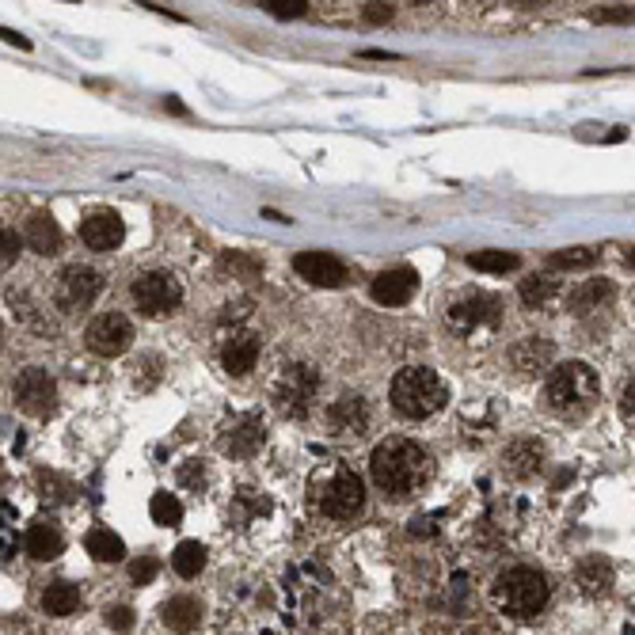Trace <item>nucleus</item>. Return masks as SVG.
<instances>
[{
	"label": "nucleus",
	"mask_w": 635,
	"mask_h": 635,
	"mask_svg": "<svg viewBox=\"0 0 635 635\" xmlns=\"http://www.w3.org/2000/svg\"><path fill=\"white\" fill-rule=\"evenodd\" d=\"M293 270L305 278L308 286H324V289H339L347 286V263L339 259V255H331V251H301L297 259H293Z\"/></svg>",
	"instance_id": "nucleus-12"
},
{
	"label": "nucleus",
	"mask_w": 635,
	"mask_h": 635,
	"mask_svg": "<svg viewBox=\"0 0 635 635\" xmlns=\"http://www.w3.org/2000/svg\"><path fill=\"white\" fill-rule=\"evenodd\" d=\"M0 343H4V328H0Z\"/></svg>",
	"instance_id": "nucleus-41"
},
{
	"label": "nucleus",
	"mask_w": 635,
	"mask_h": 635,
	"mask_svg": "<svg viewBox=\"0 0 635 635\" xmlns=\"http://www.w3.org/2000/svg\"><path fill=\"white\" fill-rule=\"evenodd\" d=\"M103 620H107V628H115V632H130V628H134V609L115 605V609L103 613Z\"/></svg>",
	"instance_id": "nucleus-34"
},
{
	"label": "nucleus",
	"mask_w": 635,
	"mask_h": 635,
	"mask_svg": "<svg viewBox=\"0 0 635 635\" xmlns=\"http://www.w3.org/2000/svg\"><path fill=\"white\" fill-rule=\"evenodd\" d=\"M263 8H267L270 16H278V20H297V16L308 12L305 0H263Z\"/></svg>",
	"instance_id": "nucleus-32"
},
{
	"label": "nucleus",
	"mask_w": 635,
	"mask_h": 635,
	"mask_svg": "<svg viewBox=\"0 0 635 635\" xmlns=\"http://www.w3.org/2000/svg\"><path fill=\"white\" fill-rule=\"evenodd\" d=\"M103 289V278H99L92 267H65L58 274V286H54V301H58L61 312H84L92 305Z\"/></svg>",
	"instance_id": "nucleus-10"
},
{
	"label": "nucleus",
	"mask_w": 635,
	"mask_h": 635,
	"mask_svg": "<svg viewBox=\"0 0 635 635\" xmlns=\"http://www.w3.org/2000/svg\"><path fill=\"white\" fill-rule=\"evenodd\" d=\"M225 267H229V270H248V274H259V263H255V259H244V255H225Z\"/></svg>",
	"instance_id": "nucleus-37"
},
{
	"label": "nucleus",
	"mask_w": 635,
	"mask_h": 635,
	"mask_svg": "<svg viewBox=\"0 0 635 635\" xmlns=\"http://www.w3.org/2000/svg\"><path fill=\"white\" fill-rule=\"evenodd\" d=\"M594 263H597L594 248H563L548 259V267L552 270H586V267H594Z\"/></svg>",
	"instance_id": "nucleus-31"
},
{
	"label": "nucleus",
	"mask_w": 635,
	"mask_h": 635,
	"mask_svg": "<svg viewBox=\"0 0 635 635\" xmlns=\"http://www.w3.org/2000/svg\"><path fill=\"white\" fill-rule=\"evenodd\" d=\"M122 236H126V225H122V217L111 210H99L80 221V240L92 251H115L118 244H122Z\"/></svg>",
	"instance_id": "nucleus-16"
},
{
	"label": "nucleus",
	"mask_w": 635,
	"mask_h": 635,
	"mask_svg": "<svg viewBox=\"0 0 635 635\" xmlns=\"http://www.w3.org/2000/svg\"><path fill=\"white\" fill-rule=\"evenodd\" d=\"M263 442H267L263 419H259V415H244L240 423H232V430L221 434L217 449H221L225 457H255V453L263 449Z\"/></svg>",
	"instance_id": "nucleus-14"
},
{
	"label": "nucleus",
	"mask_w": 635,
	"mask_h": 635,
	"mask_svg": "<svg viewBox=\"0 0 635 635\" xmlns=\"http://www.w3.org/2000/svg\"><path fill=\"white\" fill-rule=\"evenodd\" d=\"M168 111H175V115H187V107H183V103H179V99H168Z\"/></svg>",
	"instance_id": "nucleus-40"
},
{
	"label": "nucleus",
	"mask_w": 635,
	"mask_h": 635,
	"mask_svg": "<svg viewBox=\"0 0 635 635\" xmlns=\"http://www.w3.org/2000/svg\"><path fill=\"white\" fill-rule=\"evenodd\" d=\"M559 301V282H552L548 274H533L521 282V305L525 308H552Z\"/></svg>",
	"instance_id": "nucleus-25"
},
{
	"label": "nucleus",
	"mask_w": 635,
	"mask_h": 635,
	"mask_svg": "<svg viewBox=\"0 0 635 635\" xmlns=\"http://www.w3.org/2000/svg\"><path fill=\"white\" fill-rule=\"evenodd\" d=\"M23 548H27V556L39 559V563H50V559L61 556V548H65V537H61L58 525H46V521H39V525H31L27 529V537H23Z\"/></svg>",
	"instance_id": "nucleus-22"
},
{
	"label": "nucleus",
	"mask_w": 635,
	"mask_h": 635,
	"mask_svg": "<svg viewBox=\"0 0 635 635\" xmlns=\"http://www.w3.org/2000/svg\"><path fill=\"white\" fill-rule=\"evenodd\" d=\"M84 548H88V556L99 559V563H118V559H126V544L118 533L111 529H92L88 537H84Z\"/></svg>",
	"instance_id": "nucleus-26"
},
{
	"label": "nucleus",
	"mask_w": 635,
	"mask_h": 635,
	"mask_svg": "<svg viewBox=\"0 0 635 635\" xmlns=\"http://www.w3.org/2000/svg\"><path fill=\"white\" fill-rule=\"evenodd\" d=\"M632 400H635V388H632V377H628V385H624V392H620V415L632 423Z\"/></svg>",
	"instance_id": "nucleus-38"
},
{
	"label": "nucleus",
	"mask_w": 635,
	"mask_h": 635,
	"mask_svg": "<svg viewBox=\"0 0 635 635\" xmlns=\"http://www.w3.org/2000/svg\"><path fill=\"white\" fill-rule=\"evenodd\" d=\"M156 571H160V563H156L153 556L137 559L134 567H130V575H134V582H141V586H145V582H153V578H156Z\"/></svg>",
	"instance_id": "nucleus-35"
},
{
	"label": "nucleus",
	"mask_w": 635,
	"mask_h": 635,
	"mask_svg": "<svg viewBox=\"0 0 635 635\" xmlns=\"http://www.w3.org/2000/svg\"><path fill=\"white\" fill-rule=\"evenodd\" d=\"M396 16V8L392 4H366V20L369 23H388Z\"/></svg>",
	"instance_id": "nucleus-36"
},
{
	"label": "nucleus",
	"mask_w": 635,
	"mask_h": 635,
	"mask_svg": "<svg viewBox=\"0 0 635 635\" xmlns=\"http://www.w3.org/2000/svg\"><path fill=\"white\" fill-rule=\"evenodd\" d=\"M16 259H20V232L0 225V267H12Z\"/></svg>",
	"instance_id": "nucleus-33"
},
{
	"label": "nucleus",
	"mask_w": 635,
	"mask_h": 635,
	"mask_svg": "<svg viewBox=\"0 0 635 635\" xmlns=\"http://www.w3.org/2000/svg\"><path fill=\"white\" fill-rule=\"evenodd\" d=\"M328 426L335 438H362L369 430V404L358 392L339 396V400L328 407Z\"/></svg>",
	"instance_id": "nucleus-13"
},
{
	"label": "nucleus",
	"mask_w": 635,
	"mask_h": 635,
	"mask_svg": "<svg viewBox=\"0 0 635 635\" xmlns=\"http://www.w3.org/2000/svg\"><path fill=\"white\" fill-rule=\"evenodd\" d=\"M540 464H544V445H540L533 434H521V438H514V442L502 449V468H506L514 480L537 476Z\"/></svg>",
	"instance_id": "nucleus-17"
},
{
	"label": "nucleus",
	"mask_w": 635,
	"mask_h": 635,
	"mask_svg": "<svg viewBox=\"0 0 635 635\" xmlns=\"http://www.w3.org/2000/svg\"><path fill=\"white\" fill-rule=\"evenodd\" d=\"M316 506L335 521H350L366 506V483L358 480L350 468H335L316 483Z\"/></svg>",
	"instance_id": "nucleus-6"
},
{
	"label": "nucleus",
	"mask_w": 635,
	"mask_h": 635,
	"mask_svg": "<svg viewBox=\"0 0 635 635\" xmlns=\"http://www.w3.org/2000/svg\"><path fill=\"white\" fill-rule=\"evenodd\" d=\"M42 609L50 616H73L80 609V590L73 582H54V586H46Z\"/></svg>",
	"instance_id": "nucleus-27"
},
{
	"label": "nucleus",
	"mask_w": 635,
	"mask_h": 635,
	"mask_svg": "<svg viewBox=\"0 0 635 635\" xmlns=\"http://www.w3.org/2000/svg\"><path fill=\"white\" fill-rule=\"evenodd\" d=\"M164 624L172 628V632L187 635L194 632L198 624H202V616H206V609H202V601L198 597H172L168 605H164Z\"/></svg>",
	"instance_id": "nucleus-23"
},
{
	"label": "nucleus",
	"mask_w": 635,
	"mask_h": 635,
	"mask_svg": "<svg viewBox=\"0 0 635 635\" xmlns=\"http://www.w3.org/2000/svg\"><path fill=\"white\" fill-rule=\"evenodd\" d=\"M172 567L183 578L202 575V567H206V548H202L198 540H183V544H179V548L172 552Z\"/></svg>",
	"instance_id": "nucleus-28"
},
{
	"label": "nucleus",
	"mask_w": 635,
	"mask_h": 635,
	"mask_svg": "<svg viewBox=\"0 0 635 635\" xmlns=\"http://www.w3.org/2000/svg\"><path fill=\"white\" fill-rule=\"evenodd\" d=\"M369 472L388 499H407L430 480V453L411 438H385L369 457Z\"/></svg>",
	"instance_id": "nucleus-1"
},
{
	"label": "nucleus",
	"mask_w": 635,
	"mask_h": 635,
	"mask_svg": "<svg viewBox=\"0 0 635 635\" xmlns=\"http://www.w3.org/2000/svg\"><path fill=\"white\" fill-rule=\"evenodd\" d=\"M130 297H134L137 312H145V316H168V312H175L179 301H183V282L175 278L172 270H145V274L134 278Z\"/></svg>",
	"instance_id": "nucleus-8"
},
{
	"label": "nucleus",
	"mask_w": 635,
	"mask_h": 635,
	"mask_svg": "<svg viewBox=\"0 0 635 635\" xmlns=\"http://www.w3.org/2000/svg\"><path fill=\"white\" fill-rule=\"evenodd\" d=\"M597 400V373L586 362H567L559 366L548 385H544V404L552 415L563 419H582Z\"/></svg>",
	"instance_id": "nucleus-4"
},
{
	"label": "nucleus",
	"mask_w": 635,
	"mask_h": 635,
	"mask_svg": "<svg viewBox=\"0 0 635 635\" xmlns=\"http://www.w3.org/2000/svg\"><path fill=\"white\" fill-rule=\"evenodd\" d=\"M491 597L506 616L514 620H533V616L544 613L548 597H552V586L548 578L540 575L537 567H506L495 586H491Z\"/></svg>",
	"instance_id": "nucleus-3"
},
{
	"label": "nucleus",
	"mask_w": 635,
	"mask_h": 635,
	"mask_svg": "<svg viewBox=\"0 0 635 635\" xmlns=\"http://www.w3.org/2000/svg\"><path fill=\"white\" fill-rule=\"evenodd\" d=\"M388 400L396 407V415L404 419H430L438 407H445L449 400V388L445 381L426 366H407L392 377V388H388Z\"/></svg>",
	"instance_id": "nucleus-2"
},
{
	"label": "nucleus",
	"mask_w": 635,
	"mask_h": 635,
	"mask_svg": "<svg viewBox=\"0 0 635 635\" xmlns=\"http://www.w3.org/2000/svg\"><path fill=\"white\" fill-rule=\"evenodd\" d=\"M255 362H259V339L255 335H232V339H225V347H221V366H225V373H232V377H248L251 369H255Z\"/></svg>",
	"instance_id": "nucleus-19"
},
{
	"label": "nucleus",
	"mask_w": 635,
	"mask_h": 635,
	"mask_svg": "<svg viewBox=\"0 0 635 635\" xmlns=\"http://www.w3.org/2000/svg\"><path fill=\"white\" fill-rule=\"evenodd\" d=\"M613 282L609 278H586V282H578L571 293H567V308L575 312V316H590L597 308H605L613 301Z\"/></svg>",
	"instance_id": "nucleus-20"
},
{
	"label": "nucleus",
	"mask_w": 635,
	"mask_h": 635,
	"mask_svg": "<svg viewBox=\"0 0 635 635\" xmlns=\"http://www.w3.org/2000/svg\"><path fill=\"white\" fill-rule=\"evenodd\" d=\"M578 586H582L586 594H605V590L613 586V563L605 556L582 559V567H578Z\"/></svg>",
	"instance_id": "nucleus-24"
},
{
	"label": "nucleus",
	"mask_w": 635,
	"mask_h": 635,
	"mask_svg": "<svg viewBox=\"0 0 635 635\" xmlns=\"http://www.w3.org/2000/svg\"><path fill=\"white\" fill-rule=\"evenodd\" d=\"M84 343H88V350L99 354V358H118V354H126L130 343H134V324H130L122 312H103V316H96V320L88 324Z\"/></svg>",
	"instance_id": "nucleus-9"
},
{
	"label": "nucleus",
	"mask_w": 635,
	"mask_h": 635,
	"mask_svg": "<svg viewBox=\"0 0 635 635\" xmlns=\"http://www.w3.org/2000/svg\"><path fill=\"white\" fill-rule=\"evenodd\" d=\"M468 267L483 270V274H506V270H518V255L514 251H472Z\"/></svg>",
	"instance_id": "nucleus-29"
},
{
	"label": "nucleus",
	"mask_w": 635,
	"mask_h": 635,
	"mask_svg": "<svg viewBox=\"0 0 635 635\" xmlns=\"http://www.w3.org/2000/svg\"><path fill=\"white\" fill-rule=\"evenodd\" d=\"M16 404H20V411L31 415V419L50 415L54 404H58V388L50 381V373H42V369L20 373V377H16Z\"/></svg>",
	"instance_id": "nucleus-11"
},
{
	"label": "nucleus",
	"mask_w": 635,
	"mask_h": 635,
	"mask_svg": "<svg viewBox=\"0 0 635 635\" xmlns=\"http://www.w3.org/2000/svg\"><path fill=\"white\" fill-rule=\"evenodd\" d=\"M23 244L35 255H54L61 248V229L50 213H31L23 225Z\"/></svg>",
	"instance_id": "nucleus-21"
},
{
	"label": "nucleus",
	"mask_w": 635,
	"mask_h": 635,
	"mask_svg": "<svg viewBox=\"0 0 635 635\" xmlns=\"http://www.w3.org/2000/svg\"><path fill=\"white\" fill-rule=\"evenodd\" d=\"M415 289H419V274H415V270L392 267L373 278V301H377V305H388V308H400L415 297Z\"/></svg>",
	"instance_id": "nucleus-15"
},
{
	"label": "nucleus",
	"mask_w": 635,
	"mask_h": 635,
	"mask_svg": "<svg viewBox=\"0 0 635 635\" xmlns=\"http://www.w3.org/2000/svg\"><path fill=\"white\" fill-rule=\"evenodd\" d=\"M0 39L8 42V46H20V50H31V39H23L20 31H8V27H0Z\"/></svg>",
	"instance_id": "nucleus-39"
},
{
	"label": "nucleus",
	"mask_w": 635,
	"mask_h": 635,
	"mask_svg": "<svg viewBox=\"0 0 635 635\" xmlns=\"http://www.w3.org/2000/svg\"><path fill=\"white\" fill-rule=\"evenodd\" d=\"M552 362H556L552 339H521L518 347L510 350V366L518 369L521 377H537L544 369H552Z\"/></svg>",
	"instance_id": "nucleus-18"
},
{
	"label": "nucleus",
	"mask_w": 635,
	"mask_h": 635,
	"mask_svg": "<svg viewBox=\"0 0 635 635\" xmlns=\"http://www.w3.org/2000/svg\"><path fill=\"white\" fill-rule=\"evenodd\" d=\"M149 514H153L156 525H179L183 521V502L175 499L172 491H156L153 502H149Z\"/></svg>",
	"instance_id": "nucleus-30"
},
{
	"label": "nucleus",
	"mask_w": 635,
	"mask_h": 635,
	"mask_svg": "<svg viewBox=\"0 0 635 635\" xmlns=\"http://www.w3.org/2000/svg\"><path fill=\"white\" fill-rule=\"evenodd\" d=\"M499 320L502 305L499 297H491V293H472V297H464V301H457L445 312V328L453 335H461V339H483V335H491L499 328Z\"/></svg>",
	"instance_id": "nucleus-7"
},
{
	"label": "nucleus",
	"mask_w": 635,
	"mask_h": 635,
	"mask_svg": "<svg viewBox=\"0 0 635 635\" xmlns=\"http://www.w3.org/2000/svg\"><path fill=\"white\" fill-rule=\"evenodd\" d=\"M316 392H320V373L308 366V362H286V366L274 373L270 381V396L274 404L282 407L286 415L301 419L316 404Z\"/></svg>",
	"instance_id": "nucleus-5"
}]
</instances>
